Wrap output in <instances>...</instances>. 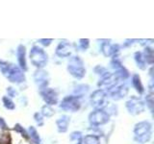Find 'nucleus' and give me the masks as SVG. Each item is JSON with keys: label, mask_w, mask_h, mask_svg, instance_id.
<instances>
[{"label": "nucleus", "mask_w": 154, "mask_h": 144, "mask_svg": "<svg viewBox=\"0 0 154 144\" xmlns=\"http://www.w3.org/2000/svg\"><path fill=\"white\" fill-rule=\"evenodd\" d=\"M142 53H143V59H144V61H146V64H149V65L153 64L154 56H153V50H152V48L146 46V48H144V51L142 52Z\"/></svg>", "instance_id": "20"}, {"label": "nucleus", "mask_w": 154, "mask_h": 144, "mask_svg": "<svg viewBox=\"0 0 154 144\" xmlns=\"http://www.w3.org/2000/svg\"><path fill=\"white\" fill-rule=\"evenodd\" d=\"M134 60H135V62H136V64H137V66L139 67L140 69H142V70H146V69L147 64H146V61H144V59H143V56L142 52H140V51L135 52Z\"/></svg>", "instance_id": "19"}, {"label": "nucleus", "mask_w": 154, "mask_h": 144, "mask_svg": "<svg viewBox=\"0 0 154 144\" xmlns=\"http://www.w3.org/2000/svg\"><path fill=\"white\" fill-rule=\"evenodd\" d=\"M69 138L73 144H83V136L81 132H72Z\"/></svg>", "instance_id": "24"}, {"label": "nucleus", "mask_w": 154, "mask_h": 144, "mask_svg": "<svg viewBox=\"0 0 154 144\" xmlns=\"http://www.w3.org/2000/svg\"><path fill=\"white\" fill-rule=\"evenodd\" d=\"M14 130L16 132H17V133H19L21 134L22 136H24L26 139H28L29 138V136H28V134H27V131L25 129H24L20 124H16V126H14Z\"/></svg>", "instance_id": "27"}, {"label": "nucleus", "mask_w": 154, "mask_h": 144, "mask_svg": "<svg viewBox=\"0 0 154 144\" xmlns=\"http://www.w3.org/2000/svg\"><path fill=\"white\" fill-rule=\"evenodd\" d=\"M34 80H35L36 85L40 88L41 90L48 88L49 76H48L47 71H45V69H37L34 73Z\"/></svg>", "instance_id": "12"}, {"label": "nucleus", "mask_w": 154, "mask_h": 144, "mask_svg": "<svg viewBox=\"0 0 154 144\" xmlns=\"http://www.w3.org/2000/svg\"><path fill=\"white\" fill-rule=\"evenodd\" d=\"M52 41H53L52 38H41V40H38V42H40L42 46H45V47L49 46L52 43Z\"/></svg>", "instance_id": "32"}, {"label": "nucleus", "mask_w": 154, "mask_h": 144, "mask_svg": "<svg viewBox=\"0 0 154 144\" xmlns=\"http://www.w3.org/2000/svg\"><path fill=\"white\" fill-rule=\"evenodd\" d=\"M110 115L103 109H95L89 114V122L91 126L98 127L109 122Z\"/></svg>", "instance_id": "6"}, {"label": "nucleus", "mask_w": 154, "mask_h": 144, "mask_svg": "<svg viewBox=\"0 0 154 144\" xmlns=\"http://www.w3.org/2000/svg\"><path fill=\"white\" fill-rule=\"evenodd\" d=\"M66 70L73 78L77 80L83 79L86 76L87 72L84 65V62L79 56H72L70 58L69 62H67Z\"/></svg>", "instance_id": "3"}, {"label": "nucleus", "mask_w": 154, "mask_h": 144, "mask_svg": "<svg viewBox=\"0 0 154 144\" xmlns=\"http://www.w3.org/2000/svg\"><path fill=\"white\" fill-rule=\"evenodd\" d=\"M107 92V95H110V97L113 100L119 101L120 99H123L124 97H126V95L129 92V88L126 85L124 84H117L114 86L113 88H109L108 90H105Z\"/></svg>", "instance_id": "9"}, {"label": "nucleus", "mask_w": 154, "mask_h": 144, "mask_svg": "<svg viewBox=\"0 0 154 144\" xmlns=\"http://www.w3.org/2000/svg\"><path fill=\"white\" fill-rule=\"evenodd\" d=\"M6 91L8 93V97H10L11 99L14 98V97H16V96H17V91L14 88H12V86H9V88H7Z\"/></svg>", "instance_id": "31"}, {"label": "nucleus", "mask_w": 154, "mask_h": 144, "mask_svg": "<svg viewBox=\"0 0 154 144\" xmlns=\"http://www.w3.org/2000/svg\"><path fill=\"white\" fill-rule=\"evenodd\" d=\"M29 58H30L31 64L38 69H43L48 62V55L46 52L38 45H34L31 48L29 52Z\"/></svg>", "instance_id": "4"}, {"label": "nucleus", "mask_w": 154, "mask_h": 144, "mask_svg": "<svg viewBox=\"0 0 154 144\" xmlns=\"http://www.w3.org/2000/svg\"><path fill=\"white\" fill-rule=\"evenodd\" d=\"M70 121V118L67 115H62L56 120V126L59 133H66L69 129V124Z\"/></svg>", "instance_id": "16"}, {"label": "nucleus", "mask_w": 154, "mask_h": 144, "mask_svg": "<svg viewBox=\"0 0 154 144\" xmlns=\"http://www.w3.org/2000/svg\"><path fill=\"white\" fill-rule=\"evenodd\" d=\"M40 93H41L42 100L46 103L45 105L52 107V106H54L58 103L59 97H58V92L54 88H45L42 89L40 91Z\"/></svg>", "instance_id": "11"}, {"label": "nucleus", "mask_w": 154, "mask_h": 144, "mask_svg": "<svg viewBox=\"0 0 154 144\" xmlns=\"http://www.w3.org/2000/svg\"><path fill=\"white\" fill-rule=\"evenodd\" d=\"M146 106L149 108V110H151V112H153V99H152V94L148 95L146 97Z\"/></svg>", "instance_id": "34"}, {"label": "nucleus", "mask_w": 154, "mask_h": 144, "mask_svg": "<svg viewBox=\"0 0 154 144\" xmlns=\"http://www.w3.org/2000/svg\"><path fill=\"white\" fill-rule=\"evenodd\" d=\"M101 53L105 57H114L119 53V44H112L108 40H105L101 43L100 46Z\"/></svg>", "instance_id": "14"}, {"label": "nucleus", "mask_w": 154, "mask_h": 144, "mask_svg": "<svg viewBox=\"0 0 154 144\" xmlns=\"http://www.w3.org/2000/svg\"><path fill=\"white\" fill-rule=\"evenodd\" d=\"M107 92L103 89H96L90 96V101L91 106H94V109H104L106 98H107Z\"/></svg>", "instance_id": "8"}, {"label": "nucleus", "mask_w": 154, "mask_h": 144, "mask_svg": "<svg viewBox=\"0 0 154 144\" xmlns=\"http://www.w3.org/2000/svg\"><path fill=\"white\" fill-rule=\"evenodd\" d=\"M17 62H18V66L19 68L23 71L27 70V61H26V47L19 44L17 49Z\"/></svg>", "instance_id": "15"}, {"label": "nucleus", "mask_w": 154, "mask_h": 144, "mask_svg": "<svg viewBox=\"0 0 154 144\" xmlns=\"http://www.w3.org/2000/svg\"><path fill=\"white\" fill-rule=\"evenodd\" d=\"M34 119H35V122L37 123L38 126H43V124H45V121H43V116L41 114V112H36L34 114Z\"/></svg>", "instance_id": "28"}, {"label": "nucleus", "mask_w": 154, "mask_h": 144, "mask_svg": "<svg viewBox=\"0 0 154 144\" xmlns=\"http://www.w3.org/2000/svg\"><path fill=\"white\" fill-rule=\"evenodd\" d=\"M118 78L116 77L114 73H110V72H106L102 76H100V79L97 83V86L100 89L108 90L109 88H113L114 86L118 84Z\"/></svg>", "instance_id": "10"}, {"label": "nucleus", "mask_w": 154, "mask_h": 144, "mask_svg": "<svg viewBox=\"0 0 154 144\" xmlns=\"http://www.w3.org/2000/svg\"><path fill=\"white\" fill-rule=\"evenodd\" d=\"M134 41H138V40H125V42H124V46L126 47V46H129V45H131V44H133L134 43Z\"/></svg>", "instance_id": "35"}, {"label": "nucleus", "mask_w": 154, "mask_h": 144, "mask_svg": "<svg viewBox=\"0 0 154 144\" xmlns=\"http://www.w3.org/2000/svg\"><path fill=\"white\" fill-rule=\"evenodd\" d=\"M73 52V46L69 41H61L57 45L55 54L59 58H69L72 55Z\"/></svg>", "instance_id": "13"}, {"label": "nucleus", "mask_w": 154, "mask_h": 144, "mask_svg": "<svg viewBox=\"0 0 154 144\" xmlns=\"http://www.w3.org/2000/svg\"><path fill=\"white\" fill-rule=\"evenodd\" d=\"M60 108L65 112H75L81 108L80 97L76 95H67L63 98L60 103Z\"/></svg>", "instance_id": "5"}, {"label": "nucleus", "mask_w": 154, "mask_h": 144, "mask_svg": "<svg viewBox=\"0 0 154 144\" xmlns=\"http://www.w3.org/2000/svg\"><path fill=\"white\" fill-rule=\"evenodd\" d=\"M2 103H3L4 108L6 110H14V109H16V104H14V101L10 97H8V96H3V97H2Z\"/></svg>", "instance_id": "25"}, {"label": "nucleus", "mask_w": 154, "mask_h": 144, "mask_svg": "<svg viewBox=\"0 0 154 144\" xmlns=\"http://www.w3.org/2000/svg\"><path fill=\"white\" fill-rule=\"evenodd\" d=\"M134 139L138 143H146L150 140L152 136V124L149 121L138 122L134 126Z\"/></svg>", "instance_id": "2"}, {"label": "nucleus", "mask_w": 154, "mask_h": 144, "mask_svg": "<svg viewBox=\"0 0 154 144\" xmlns=\"http://www.w3.org/2000/svg\"><path fill=\"white\" fill-rule=\"evenodd\" d=\"M83 144H100V138L96 134H87L83 136Z\"/></svg>", "instance_id": "21"}, {"label": "nucleus", "mask_w": 154, "mask_h": 144, "mask_svg": "<svg viewBox=\"0 0 154 144\" xmlns=\"http://www.w3.org/2000/svg\"><path fill=\"white\" fill-rule=\"evenodd\" d=\"M8 130H9L8 125H7L6 122H5L4 118L0 117V131H1V132H7Z\"/></svg>", "instance_id": "33"}, {"label": "nucleus", "mask_w": 154, "mask_h": 144, "mask_svg": "<svg viewBox=\"0 0 154 144\" xmlns=\"http://www.w3.org/2000/svg\"><path fill=\"white\" fill-rule=\"evenodd\" d=\"M28 136L31 138V140L35 144H42V138L40 136V134L38 133L37 129L33 126H30L28 128Z\"/></svg>", "instance_id": "18"}, {"label": "nucleus", "mask_w": 154, "mask_h": 144, "mask_svg": "<svg viewBox=\"0 0 154 144\" xmlns=\"http://www.w3.org/2000/svg\"><path fill=\"white\" fill-rule=\"evenodd\" d=\"M79 46L82 50H87L90 47V40L88 38H80L79 40Z\"/></svg>", "instance_id": "29"}, {"label": "nucleus", "mask_w": 154, "mask_h": 144, "mask_svg": "<svg viewBox=\"0 0 154 144\" xmlns=\"http://www.w3.org/2000/svg\"><path fill=\"white\" fill-rule=\"evenodd\" d=\"M116 77L118 78V80H126L128 77H129V71L125 68V67L122 65V67H119V69L115 70V73Z\"/></svg>", "instance_id": "22"}, {"label": "nucleus", "mask_w": 154, "mask_h": 144, "mask_svg": "<svg viewBox=\"0 0 154 144\" xmlns=\"http://www.w3.org/2000/svg\"><path fill=\"white\" fill-rule=\"evenodd\" d=\"M94 73L95 74H97V75H100V76H102V75H104L106 72H108L107 71V69L105 68L104 66H102V65H96L95 67H94Z\"/></svg>", "instance_id": "30"}, {"label": "nucleus", "mask_w": 154, "mask_h": 144, "mask_svg": "<svg viewBox=\"0 0 154 144\" xmlns=\"http://www.w3.org/2000/svg\"><path fill=\"white\" fill-rule=\"evenodd\" d=\"M0 71L13 84H22L26 81L24 71L19 68L18 65L12 64L6 61L0 60Z\"/></svg>", "instance_id": "1"}, {"label": "nucleus", "mask_w": 154, "mask_h": 144, "mask_svg": "<svg viewBox=\"0 0 154 144\" xmlns=\"http://www.w3.org/2000/svg\"><path fill=\"white\" fill-rule=\"evenodd\" d=\"M41 114L43 117H51L55 114V110H53L52 107H50V106L45 105V106H42V108Z\"/></svg>", "instance_id": "26"}, {"label": "nucleus", "mask_w": 154, "mask_h": 144, "mask_svg": "<svg viewBox=\"0 0 154 144\" xmlns=\"http://www.w3.org/2000/svg\"><path fill=\"white\" fill-rule=\"evenodd\" d=\"M125 107H126L127 112L131 115H138L144 112L146 104H144V102L141 98L136 97V96H132L129 100L126 101Z\"/></svg>", "instance_id": "7"}, {"label": "nucleus", "mask_w": 154, "mask_h": 144, "mask_svg": "<svg viewBox=\"0 0 154 144\" xmlns=\"http://www.w3.org/2000/svg\"><path fill=\"white\" fill-rule=\"evenodd\" d=\"M132 86L135 88V90L137 91L139 94H143L144 92V88H143V85L142 83L141 77L139 74H133L132 75Z\"/></svg>", "instance_id": "17"}, {"label": "nucleus", "mask_w": 154, "mask_h": 144, "mask_svg": "<svg viewBox=\"0 0 154 144\" xmlns=\"http://www.w3.org/2000/svg\"><path fill=\"white\" fill-rule=\"evenodd\" d=\"M89 89H90V86L88 85H84V84L78 85L74 89V95L78 96V97L81 98L84 94H86L87 92H88Z\"/></svg>", "instance_id": "23"}]
</instances>
